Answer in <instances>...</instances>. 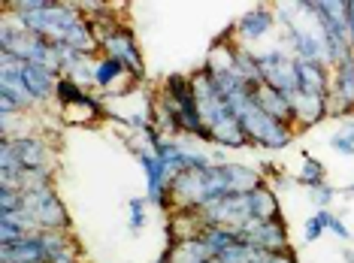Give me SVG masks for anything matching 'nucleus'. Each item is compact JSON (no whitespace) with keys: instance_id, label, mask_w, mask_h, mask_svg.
Masks as SVG:
<instances>
[{"instance_id":"nucleus-23","label":"nucleus","mask_w":354,"mask_h":263,"mask_svg":"<svg viewBox=\"0 0 354 263\" xmlns=\"http://www.w3.org/2000/svg\"><path fill=\"white\" fill-rule=\"evenodd\" d=\"M257 106L263 109L267 115H272L276 121H285V124H291V97H285L281 91H276V88H270V85H261L257 88Z\"/></svg>"},{"instance_id":"nucleus-32","label":"nucleus","mask_w":354,"mask_h":263,"mask_svg":"<svg viewBox=\"0 0 354 263\" xmlns=\"http://www.w3.org/2000/svg\"><path fill=\"white\" fill-rule=\"evenodd\" d=\"M25 206V191H12V188H0V215H12Z\"/></svg>"},{"instance_id":"nucleus-36","label":"nucleus","mask_w":354,"mask_h":263,"mask_svg":"<svg viewBox=\"0 0 354 263\" xmlns=\"http://www.w3.org/2000/svg\"><path fill=\"white\" fill-rule=\"evenodd\" d=\"M327 230H330V233H333V236H339V239H351V236H354L351 230L345 227V221H342V218H336V215L327 221Z\"/></svg>"},{"instance_id":"nucleus-27","label":"nucleus","mask_w":354,"mask_h":263,"mask_svg":"<svg viewBox=\"0 0 354 263\" xmlns=\"http://www.w3.org/2000/svg\"><path fill=\"white\" fill-rule=\"evenodd\" d=\"M270 251H263V249H257V245H248V242H236V245H230L227 251H221L218 263H261L263 257H267Z\"/></svg>"},{"instance_id":"nucleus-17","label":"nucleus","mask_w":354,"mask_h":263,"mask_svg":"<svg viewBox=\"0 0 354 263\" xmlns=\"http://www.w3.org/2000/svg\"><path fill=\"white\" fill-rule=\"evenodd\" d=\"M291 127L294 130H306L315 127L324 118H330V97H315V94H303L297 91L291 97Z\"/></svg>"},{"instance_id":"nucleus-20","label":"nucleus","mask_w":354,"mask_h":263,"mask_svg":"<svg viewBox=\"0 0 354 263\" xmlns=\"http://www.w3.org/2000/svg\"><path fill=\"white\" fill-rule=\"evenodd\" d=\"M49 249H46L43 233H34L15 245H3L0 249V263H46Z\"/></svg>"},{"instance_id":"nucleus-25","label":"nucleus","mask_w":354,"mask_h":263,"mask_svg":"<svg viewBox=\"0 0 354 263\" xmlns=\"http://www.w3.org/2000/svg\"><path fill=\"white\" fill-rule=\"evenodd\" d=\"M55 100H58L64 109H70V106H79V103H91L94 94H88V88L73 82L70 76H58V85H55Z\"/></svg>"},{"instance_id":"nucleus-34","label":"nucleus","mask_w":354,"mask_h":263,"mask_svg":"<svg viewBox=\"0 0 354 263\" xmlns=\"http://www.w3.org/2000/svg\"><path fill=\"white\" fill-rule=\"evenodd\" d=\"M309 200L315 203L318 209H327V206L336 200V188H330V185H318V188H312V191H309Z\"/></svg>"},{"instance_id":"nucleus-41","label":"nucleus","mask_w":354,"mask_h":263,"mask_svg":"<svg viewBox=\"0 0 354 263\" xmlns=\"http://www.w3.org/2000/svg\"><path fill=\"white\" fill-rule=\"evenodd\" d=\"M158 263H170V260H167V257H160V260H158Z\"/></svg>"},{"instance_id":"nucleus-16","label":"nucleus","mask_w":354,"mask_h":263,"mask_svg":"<svg viewBox=\"0 0 354 263\" xmlns=\"http://www.w3.org/2000/svg\"><path fill=\"white\" fill-rule=\"evenodd\" d=\"M94 88H97L100 94H124L127 88H133V79L124 70L122 61L97 55V58H94Z\"/></svg>"},{"instance_id":"nucleus-37","label":"nucleus","mask_w":354,"mask_h":263,"mask_svg":"<svg viewBox=\"0 0 354 263\" xmlns=\"http://www.w3.org/2000/svg\"><path fill=\"white\" fill-rule=\"evenodd\" d=\"M261 263H297V257H294V249H288V251H270Z\"/></svg>"},{"instance_id":"nucleus-4","label":"nucleus","mask_w":354,"mask_h":263,"mask_svg":"<svg viewBox=\"0 0 354 263\" xmlns=\"http://www.w3.org/2000/svg\"><path fill=\"white\" fill-rule=\"evenodd\" d=\"M160 94L170 100V106L176 109V115H179L182 133H188V137H197V139H203V142H215L212 133H209V127L203 124V115H200V103L194 97L191 76H170L164 82V88H160Z\"/></svg>"},{"instance_id":"nucleus-24","label":"nucleus","mask_w":354,"mask_h":263,"mask_svg":"<svg viewBox=\"0 0 354 263\" xmlns=\"http://www.w3.org/2000/svg\"><path fill=\"white\" fill-rule=\"evenodd\" d=\"M151 124L158 127L164 137H176V133H182V124H179V115H176V109L170 106V100L164 97V94H158L155 100H151Z\"/></svg>"},{"instance_id":"nucleus-40","label":"nucleus","mask_w":354,"mask_h":263,"mask_svg":"<svg viewBox=\"0 0 354 263\" xmlns=\"http://www.w3.org/2000/svg\"><path fill=\"white\" fill-rule=\"evenodd\" d=\"M345 194H354V182H351V185H348V188H345Z\"/></svg>"},{"instance_id":"nucleus-18","label":"nucleus","mask_w":354,"mask_h":263,"mask_svg":"<svg viewBox=\"0 0 354 263\" xmlns=\"http://www.w3.org/2000/svg\"><path fill=\"white\" fill-rule=\"evenodd\" d=\"M19 76L21 82L28 85L30 97L37 103H46L49 97H55V85H58V76L52 73L43 64H30V61H19Z\"/></svg>"},{"instance_id":"nucleus-33","label":"nucleus","mask_w":354,"mask_h":263,"mask_svg":"<svg viewBox=\"0 0 354 263\" xmlns=\"http://www.w3.org/2000/svg\"><path fill=\"white\" fill-rule=\"evenodd\" d=\"M146 203L142 197H133V200H127V212H131V233H140L142 227H146Z\"/></svg>"},{"instance_id":"nucleus-30","label":"nucleus","mask_w":354,"mask_h":263,"mask_svg":"<svg viewBox=\"0 0 354 263\" xmlns=\"http://www.w3.org/2000/svg\"><path fill=\"white\" fill-rule=\"evenodd\" d=\"M46 263H85V257H82V249H79L76 239L67 236L58 249L49 251V260H46Z\"/></svg>"},{"instance_id":"nucleus-5","label":"nucleus","mask_w":354,"mask_h":263,"mask_svg":"<svg viewBox=\"0 0 354 263\" xmlns=\"http://www.w3.org/2000/svg\"><path fill=\"white\" fill-rule=\"evenodd\" d=\"M261 185H267L263 173H257L245 164L221 161L209 170V203L221 200V197H233V194H252V191Z\"/></svg>"},{"instance_id":"nucleus-26","label":"nucleus","mask_w":354,"mask_h":263,"mask_svg":"<svg viewBox=\"0 0 354 263\" xmlns=\"http://www.w3.org/2000/svg\"><path fill=\"white\" fill-rule=\"evenodd\" d=\"M233 73H236L243 82H248L252 88H261L263 85V76H261V67H257V55L252 49H236V58H233Z\"/></svg>"},{"instance_id":"nucleus-15","label":"nucleus","mask_w":354,"mask_h":263,"mask_svg":"<svg viewBox=\"0 0 354 263\" xmlns=\"http://www.w3.org/2000/svg\"><path fill=\"white\" fill-rule=\"evenodd\" d=\"M272 25H276V12L270 6H252L248 12H243L233 25V43L236 46H254V43H263L270 37Z\"/></svg>"},{"instance_id":"nucleus-11","label":"nucleus","mask_w":354,"mask_h":263,"mask_svg":"<svg viewBox=\"0 0 354 263\" xmlns=\"http://www.w3.org/2000/svg\"><path fill=\"white\" fill-rule=\"evenodd\" d=\"M236 233L243 242L257 245V249H263V251H288L291 249L285 215H279V218H272V221H248V224L236 227Z\"/></svg>"},{"instance_id":"nucleus-13","label":"nucleus","mask_w":354,"mask_h":263,"mask_svg":"<svg viewBox=\"0 0 354 263\" xmlns=\"http://www.w3.org/2000/svg\"><path fill=\"white\" fill-rule=\"evenodd\" d=\"M285 46L297 61H315V64H327L330 67V52H327V39L321 34V28L309 30L303 25H294L285 30Z\"/></svg>"},{"instance_id":"nucleus-28","label":"nucleus","mask_w":354,"mask_h":263,"mask_svg":"<svg viewBox=\"0 0 354 263\" xmlns=\"http://www.w3.org/2000/svg\"><path fill=\"white\" fill-rule=\"evenodd\" d=\"M303 170L300 175H297V185H303V188H318V185H327V170H324V164L315 161V157L309 155V151H303Z\"/></svg>"},{"instance_id":"nucleus-29","label":"nucleus","mask_w":354,"mask_h":263,"mask_svg":"<svg viewBox=\"0 0 354 263\" xmlns=\"http://www.w3.org/2000/svg\"><path fill=\"white\" fill-rule=\"evenodd\" d=\"M200 236H203L206 242L212 245V249H215V254H221V251H227L230 245L243 242L236 230H230V227H215V224H212V227H203V230H200Z\"/></svg>"},{"instance_id":"nucleus-6","label":"nucleus","mask_w":354,"mask_h":263,"mask_svg":"<svg viewBox=\"0 0 354 263\" xmlns=\"http://www.w3.org/2000/svg\"><path fill=\"white\" fill-rule=\"evenodd\" d=\"M257 55V67H261V76H263V85L276 88L285 97H294L300 91V76H297V58L285 46H270L263 52H254Z\"/></svg>"},{"instance_id":"nucleus-42","label":"nucleus","mask_w":354,"mask_h":263,"mask_svg":"<svg viewBox=\"0 0 354 263\" xmlns=\"http://www.w3.org/2000/svg\"><path fill=\"white\" fill-rule=\"evenodd\" d=\"M215 263H218V260H215Z\"/></svg>"},{"instance_id":"nucleus-7","label":"nucleus","mask_w":354,"mask_h":263,"mask_svg":"<svg viewBox=\"0 0 354 263\" xmlns=\"http://www.w3.org/2000/svg\"><path fill=\"white\" fill-rule=\"evenodd\" d=\"M21 209H25L39 224V230H46V233H70V215L64 209L55 185L25 191V206H21Z\"/></svg>"},{"instance_id":"nucleus-22","label":"nucleus","mask_w":354,"mask_h":263,"mask_svg":"<svg viewBox=\"0 0 354 263\" xmlns=\"http://www.w3.org/2000/svg\"><path fill=\"white\" fill-rule=\"evenodd\" d=\"M248 212H252V221H272L281 215L279 197L270 185H261L248 194Z\"/></svg>"},{"instance_id":"nucleus-8","label":"nucleus","mask_w":354,"mask_h":263,"mask_svg":"<svg viewBox=\"0 0 354 263\" xmlns=\"http://www.w3.org/2000/svg\"><path fill=\"white\" fill-rule=\"evenodd\" d=\"M243 124L245 137H248V146L254 148H267V151H281L291 146L294 139V127L285 124V121H276L272 115H267L261 106H254L252 113H245L239 118Z\"/></svg>"},{"instance_id":"nucleus-2","label":"nucleus","mask_w":354,"mask_h":263,"mask_svg":"<svg viewBox=\"0 0 354 263\" xmlns=\"http://www.w3.org/2000/svg\"><path fill=\"white\" fill-rule=\"evenodd\" d=\"M94 28H97V52L100 55L122 61L133 82L146 76V64H142V52H140V46H136L133 30L127 25H118V15L94 21Z\"/></svg>"},{"instance_id":"nucleus-10","label":"nucleus","mask_w":354,"mask_h":263,"mask_svg":"<svg viewBox=\"0 0 354 263\" xmlns=\"http://www.w3.org/2000/svg\"><path fill=\"white\" fill-rule=\"evenodd\" d=\"M133 146V155L136 161H140L142 173H146V200L155 203L158 209H170V173H167V166L160 164V157L151 151L146 142L142 146H136V142H131Z\"/></svg>"},{"instance_id":"nucleus-38","label":"nucleus","mask_w":354,"mask_h":263,"mask_svg":"<svg viewBox=\"0 0 354 263\" xmlns=\"http://www.w3.org/2000/svg\"><path fill=\"white\" fill-rule=\"evenodd\" d=\"M345 21H348V39L354 49V0H345Z\"/></svg>"},{"instance_id":"nucleus-19","label":"nucleus","mask_w":354,"mask_h":263,"mask_svg":"<svg viewBox=\"0 0 354 263\" xmlns=\"http://www.w3.org/2000/svg\"><path fill=\"white\" fill-rule=\"evenodd\" d=\"M170 263H215V249L206 242L203 236H191L182 242H170V249L164 254Z\"/></svg>"},{"instance_id":"nucleus-39","label":"nucleus","mask_w":354,"mask_h":263,"mask_svg":"<svg viewBox=\"0 0 354 263\" xmlns=\"http://www.w3.org/2000/svg\"><path fill=\"white\" fill-rule=\"evenodd\" d=\"M342 260L345 263H354V251L351 249H342Z\"/></svg>"},{"instance_id":"nucleus-14","label":"nucleus","mask_w":354,"mask_h":263,"mask_svg":"<svg viewBox=\"0 0 354 263\" xmlns=\"http://www.w3.org/2000/svg\"><path fill=\"white\" fill-rule=\"evenodd\" d=\"M12 148L19 155V164L25 166V173H55V166H58L55 146L46 142L39 133H28V137L12 139Z\"/></svg>"},{"instance_id":"nucleus-21","label":"nucleus","mask_w":354,"mask_h":263,"mask_svg":"<svg viewBox=\"0 0 354 263\" xmlns=\"http://www.w3.org/2000/svg\"><path fill=\"white\" fill-rule=\"evenodd\" d=\"M297 76H300V91L303 94H315V97H330V73L327 64H315V61H297Z\"/></svg>"},{"instance_id":"nucleus-31","label":"nucleus","mask_w":354,"mask_h":263,"mask_svg":"<svg viewBox=\"0 0 354 263\" xmlns=\"http://www.w3.org/2000/svg\"><path fill=\"white\" fill-rule=\"evenodd\" d=\"M330 148H333L336 155H345V157L354 155V121H348V118H345L339 130L330 137Z\"/></svg>"},{"instance_id":"nucleus-35","label":"nucleus","mask_w":354,"mask_h":263,"mask_svg":"<svg viewBox=\"0 0 354 263\" xmlns=\"http://www.w3.org/2000/svg\"><path fill=\"white\" fill-rule=\"evenodd\" d=\"M324 230H327V227H324V221H321L318 215H312V218L306 221V227H303V236H306V242H318Z\"/></svg>"},{"instance_id":"nucleus-9","label":"nucleus","mask_w":354,"mask_h":263,"mask_svg":"<svg viewBox=\"0 0 354 263\" xmlns=\"http://www.w3.org/2000/svg\"><path fill=\"white\" fill-rule=\"evenodd\" d=\"M37 100L30 97L28 85L19 76V58L10 52H0V115L30 113Z\"/></svg>"},{"instance_id":"nucleus-12","label":"nucleus","mask_w":354,"mask_h":263,"mask_svg":"<svg viewBox=\"0 0 354 263\" xmlns=\"http://www.w3.org/2000/svg\"><path fill=\"white\" fill-rule=\"evenodd\" d=\"M333 82H330V118H348L354 115V55L330 67Z\"/></svg>"},{"instance_id":"nucleus-1","label":"nucleus","mask_w":354,"mask_h":263,"mask_svg":"<svg viewBox=\"0 0 354 263\" xmlns=\"http://www.w3.org/2000/svg\"><path fill=\"white\" fill-rule=\"evenodd\" d=\"M82 19H85V12H82V6H79V3H58V0H46V6H43V10H37V12L12 15L15 25H21L25 30H30V34L49 39V43H64L67 34Z\"/></svg>"},{"instance_id":"nucleus-3","label":"nucleus","mask_w":354,"mask_h":263,"mask_svg":"<svg viewBox=\"0 0 354 263\" xmlns=\"http://www.w3.org/2000/svg\"><path fill=\"white\" fill-rule=\"evenodd\" d=\"M306 10L327 39L330 67L354 55L348 39V21H345V0H306Z\"/></svg>"}]
</instances>
